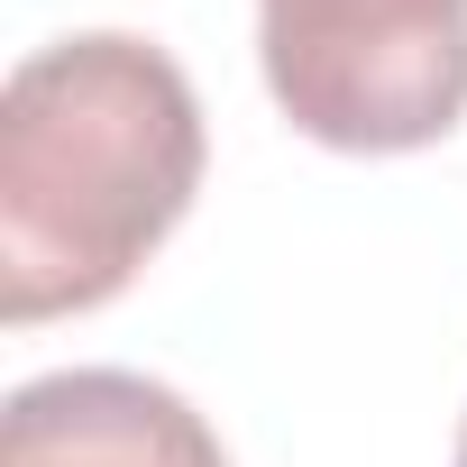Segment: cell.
Here are the masks:
<instances>
[{"instance_id": "obj_4", "label": "cell", "mask_w": 467, "mask_h": 467, "mask_svg": "<svg viewBox=\"0 0 467 467\" xmlns=\"http://www.w3.org/2000/svg\"><path fill=\"white\" fill-rule=\"evenodd\" d=\"M458 467H467V421H458Z\"/></svg>"}, {"instance_id": "obj_1", "label": "cell", "mask_w": 467, "mask_h": 467, "mask_svg": "<svg viewBox=\"0 0 467 467\" xmlns=\"http://www.w3.org/2000/svg\"><path fill=\"white\" fill-rule=\"evenodd\" d=\"M202 101L156 37L83 28L0 92V321L101 312L202 192Z\"/></svg>"}, {"instance_id": "obj_2", "label": "cell", "mask_w": 467, "mask_h": 467, "mask_svg": "<svg viewBox=\"0 0 467 467\" xmlns=\"http://www.w3.org/2000/svg\"><path fill=\"white\" fill-rule=\"evenodd\" d=\"M275 110L339 156H412L467 119V0H257Z\"/></svg>"}, {"instance_id": "obj_3", "label": "cell", "mask_w": 467, "mask_h": 467, "mask_svg": "<svg viewBox=\"0 0 467 467\" xmlns=\"http://www.w3.org/2000/svg\"><path fill=\"white\" fill-rule=\"evenodd\" d=\"M0 467H229L220 431L138 367H56L0 412Z\"/></svg>"}]
</instances>
